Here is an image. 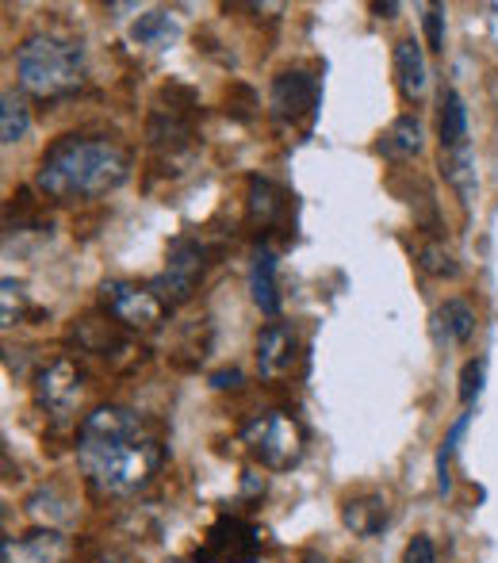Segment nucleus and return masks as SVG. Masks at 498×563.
Masks as SVG:
<instances>
[{"label":"nucleus","instance_id":"29","mask_svg":"<svg viewBox=\"0 0 498 563\" xmlns=\"http://www.w3.org/2000/svg\"><path fill=\"white\" fill-rule=\"evenodd\" d=\"M89 563H126V560L115 556V552H97V556H89Z\"/></svg>","mask_w":498,"mask_h":563},{"label":"nucleus","instance_id":"9","mask_svg":"<svg viewBox=\"0 0 498 563\" xmlns=\"http://www.w3.org/2000/svg\"><path fill=\"white\" fill-rule=\"evenodd\" d=\"M81 395V368H77L69 356L51 361L43 372L35 376V402L46 415H66L74 407V399Z\"/></svg>","mask_w":498,"mask_h":563},{"label":"nucleus","instance_id":"11","mask_svg":"<svg viewBox=\"0 0 498 563\" xmlns=\"http://www.w3.org/2000/svg\"><path fill=\"white\" fill-rule=\"evenodd\" d=\"M69 560V541L54 529H35V533L4 537V563H66Z\"/></svg>","mask_w":498,"mask_h":563},{"label":"nucleus","instance_id":"10","mask_svg":"<svg viewBox=\"0 0 498 563\" xmlns=\"http://www.w3.org/2000/svg\"><path fill=\"white\" fill-rule=\"evenodd\" d=\"M299 356V338L296 330L288 327V322H268L265 330L257 334V372L261 379H280L291 372V364H296Z\"/></svg>","mask_w":498,"mask_h":563},{"label":"nucleus","instance_id":"26","mask_svg":"<svg viewBox=\"0 0 498 563\" xmlns=\"http://www.w3.org/2000/svg\"><path fill=\"white\" fill-rule=\"evenodd\" d=\"M402 563H438V549H433L430 537H414L402 552Z\"/></svg>","mask_w":498,"mask_h":563},{"label":"nucleus","instance_id":"25","mask_svg":"<svg viewBox=\"0 0 498 563\" xmlns=\"http://www.w3.org/2000/svg\"><path fill=\"white\" fill-rule=\"evenodd\" d=\"M479 391H484V361H468L461 372V402L464 407H472Z\"/></svg>","mask_w":498,"mask_h":563},{"label":"nucleus","instance_id":"21","mask_svg":"<svg viewBox=\"0 0 498 563\" xmlns=\"http://www.w3.org/2000/svg\"><path fill=\"white\" fill-rule=\"evenodd\" d=\"M27 126H31L27 104L15 92H4V100H0V139H4V146H15L27 134Z\"/></svg>","mask_w":498,"mask_h":563},{"label":"nucleus","instance_id":"23","mask_svg":"<svg viewBox=\"0 0 498 563\" xmlns=\"http://www.w3.org/2000/svg\"><path fill=\"white\" fill-rule=\"evenodd\" d=\"M418 265H422L430 276H441V280H453V276L461 273V265H456V257H453V253H449L441 242H425V245H418Z\"/></svg>","mask_w":498,"mask_h":563},{"label":"nucleus","instance_id":"8","mask_svg":"<svg viewBox=\"0 0 498 563\" xmlns=\"http://www.w3.org/2000/svg\"><path fill=\"white\" fill-rule=\"evenodd\" d=\"M314 104H319V81L303 69H284L273 77V89H268V108L280 123H299V119H311Z\"/></svg>","mask_w":498,"mask_h":563},{"label":"nucleus","instance_id":"18","mask_svg":"<svg viewBox=\"0 0 498 563\" xmlns=\"http://www.w3.org/2000/svg\"><path fill=\"white\" fill-rule=\"evenodd\" d=\"M468 146V108H464L461 92L449 89L441 97V150L453 154V150Z\"/></svg>","mask_w":498,"mask_h":563},{"label":"nucleus","instance_id":"24","mask_svg":"<svg viewBox=\"0 0 498 563\" xmlns=\"http://www.w3.org/2000/svg\"><path fill=\"white\" fill-rule=\"evenodd\" d=\"M445 177L461 196H472V188H476V169H472V150L468 146L445 154Z\"/></svg>","mask_w":498,"mask_h":563},{"label":"nucleus","instance_id":"2","mask_svg":"<svg viewBox=\"0 0 498 563\" xmlns=\"http://www.w3.org/2000/svg\"><path fill=\"white\" fill-rule=\"evenodd\" d=\"M131 177V154L112 139L97 134H66L43 154L35 188L58 203L97 200Z\"/></svg>","mask_w":498,"mask_h":563},{"label":"nucleus","instance_id":"19","mask_svg":"<svg viewBox=\"0 0 498 563\" xmlns=\"http://www.w3.org/2000/svg\"><path fill=\"white\" fill-rule=\"evenodd\" d=\"M433 322L445 330V341H453V345H468V341L476 338V311H472V303H464V299H449Z\"/></svg>","mask_w":498,"mask_h":563},{"label":"nucleus","instance_id":"5","mask_svg":"<svg viewBox=\"0 0 498 563\" xmlns=\"http://www.w3.org/2000/svg\"><path fill=\"white\" fill-rule=\"evenodd\" d=\"M100 307L115 327L131 334H150L165 322V299L154 288H139L131 280H104L100 284Z\"/></svg>","mask_w":498,"mask_h":563},{"label":"nucleus","instance_id":"14","mask_svg":"<svg viewBox=\"0 0 498 563\" xmlns=\"http://www.w3.org/2000/svg\"><path fill=\"white\" fill-rule=\"evenodd\" d=\"M395 77H399V89L407 100H422L425 97V81H430V69H425V54L418 38H402L395 46Z\"/></svg>","mask_w":498,"mask_h":563},{"label":"nucleus","instance_id":"30","mask_svg":"<svg viewBox=\"0 0 498 563\" xmlns=\"http://www.w3.org/2000/svg\"><path fill=\"white\" fill-rule=\"evenodd\" d=\"M376 12H384V15H395V12H399V4H376Z\"/></svg>","mask_w":498,"mask_h":563},{"label":"nucleus","instance_id":"3","mask_svg":"<svg viewBox=\"0 0 498 563\" xmlns=\"http://www.w3.org/2000/svg\"><path fill=\"white\" fill-rule=\"evenodd\" d=\"M15 77L31 97H66L85 81V51L74 38L58 35H31L15 51Z\"/></svg>","mask_w":498,"mask_h":563},{"label":"nucleus","instance_id":"1","mask_svg":"<svg viewBox=\"0 0 498 563\" xmlns=\"http://www.w3.org/2000/svg\"><path fill=\"white\" fill-rule=\"evenodd\" d=\"M77 464L100 495H131L165 464L162 433L134 410L100 407L77 430Z\"/></svg>","mask_w":498,"mask_h":563},{"label":"nucleus","instance_id":"16","mask_svg":"<svg viewBox=\"0 0 498 563\" xmlns=\"http://www.w3.org/2000/svg\"><path fill=\"white\" fill-rule=\"evenodd\" d=\"M69 338H77V345L89 349V353H97V356H104V361H108V356H112V361H115V356L134 353L131 341L115 334V330L108 327V322L81 319V322H77V327H74V334H69Z\"/></svg>","mask_w":498,"mask_h":563},{"label":"nucleus","instance_id":"4","mask_svg":"<svg viewBox=\"0 0 498 563\" xmlns=\"http://www.w3.org/2000/svg\"><path fill=\"white\" fill-rule=\"evenodd\" d=\"M239 441L246 445V452L257 460L268 472H291V467L303 460L307 452V438L299 430V422L284 410H268V415H257L242 426Z\"/></svg>","mask_w":498,"mask_h":563},{"label":"nucleus","instance_id":"22","mask_svg":"<svg viewBox=\"0 0 498 563\" xmlns=\"http://www.w3.org/2000/svg\"><path fill=\"white\" fill-rule=\"evenodd\" d=\"M468 422H472V415L456 418L453 430L445 433V441H441V449H438V490H441V495H449V490H453V475H449V464H453L456 445H461V438H464V430H468Z\"/></svg>","mask_w":498,"mask_h":563},{"label":"nucleus","instance_id":"17","mask_svg":"<svg viewBox=\"0 0 498 563\" xmlns=\"http://www.w3.org/2000/svg\"><path fill=\"white\" fill-rule=\"evenodd\" d=\"M376 150L384 157H391V162H399V157H414L418 150H422V123H418V115H399V119H395V123L379 134Z\"/></svg>","mask_w":498,"mask_h":563},{"label":"nucleus","instance_id":"13","mask_svg":"<svg viewBox=\"0 0 498 563\" xmlns=\"http://www.w3.org/2000/svg\"><path fill=\"white\" fill-rule=\"evenodd\" d=\"M246 216L253 227L273 230L288 216V192L280 185H273L268 177H250V196H246Z\"/></svg>","mask_w":498,"mask_h":563},{"label":"nucleus","instance_id":"12","mask_svg":"<svg viewBox=\"0 0 498 563\" xmlns=\"http://www.w3.org/2000/svg\"><path fill=\"white\" fill-rule=\"evenodd\" d=\"M342 521H345V529H353L357 537H379L387 529V521H391V506H387L384 495L365 490V495L345 498Z\"/></svg>","mask_w":498,"mask_h":563},{"label":"nucleus","instance_id":"6","mask_svg":"<svg viewBox=\"0 0 498 563\" xmlns=\"http://www.w3.org/2000/svg\"><path fill=\"white\" fill-rule=\"evenodd\" d=\"M265 533L239 514H223L196 549V563H257Z\"/></svg>","mask_w":498,"mask_h":563},{"label":"nucleus","instance_id":"20","mask_svg":"<svg viewBox=\"0 0 498 563\" xmlns=\"http://www.w3.org/2000/svg\"><path fill=\"white\" fill-rule=\"evenodd\" d=\"M177 35H180V27H177V20H173L169 12H146V15H139V23L131 27L134 43L154 46V51H165V46H169Z\"/></svg>","mask_w":498,"mask_h":563},{"label":"nucleus","instance_id":"7","mask_svg":"<svg viewBox=\"0 0 498 563\" xmlns=\"http://www.w3.org/2000/svg\"><path fill=\"white\" fill-rule=\"evenodd\" d=\"M203 268H208V250L196 238H177L165 253V273L150 288L165 299V307L185 303L196 291V284L203 280Z\"/></svg>","mask_w":498,"mask_h":563},{"label":"nucleus","instance_id":"15","mask_svg":"<svg viewBox=\"0 0 498 563\" xmlns=\"http://www.w3.org/2000/svg\"><path fill=\"white\" fill-rule=\"evenodd\" d=\"M250 291H253V303H257L265 314L280 311V291H276V253L268 250V245H261V250L253 253Z\"/></svg>","mask_w":498,"mask_h":563},{"label":"nucleus","instance_id":"27","mask_svg":"<svg viewBox=\"0 0 498 563\" xmlns=\"http://www.w3.org/2000/svg\"><path fill=\"white\" fill-rule=\"evenodd\" d=\"M425 38H430V51H441V46H445V15H441L438 4L425 12Z\"/></svg>","mask_w":498,"mask_h":563},{"label":"nucleus","instance_id":"28","mask_svg":"<svg viewBox=\"0 0 498 563\" xmlns=\"http://www.w3.org/2000/svg\"><path fill=\"white\" fill-rule=\"evenodd\" d=\"M211 384H215L219 391H226V387H242V372H239V368H231V372H215V376H211Z\"/></svg>","mask_w":498,"mask_h":563}]
</instances>
